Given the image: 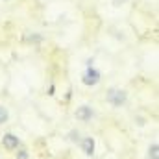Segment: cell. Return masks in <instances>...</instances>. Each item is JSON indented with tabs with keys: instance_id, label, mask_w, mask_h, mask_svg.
Here are the masks:
<instances>
[{
	"instance_id": "8992f818",
	"label": "cell",
	"mask_w": 159,
	"mask_h": 159,
	"mask_svg": "<svg viewBox=\"0 0 159 159\" xmlns=\"http://www.w3.org/2000/svg\"><path fill=\"white\" fill-rule=\"evenodd\" d=\"M148 159H159V146H157V143L150 144V148H148Z\"/></svg>"
},
{
	"instance_id": "7a4b0ae2",
	"label": "cell",
	"mask_w": 159,
	"mask_h": 159,
	"mask_svg": "<svg viewBox=\"0 0 159 159\" xmlns=\"http://www.w3.org/2000/svg\"><path fill=\"white\" fill-rule=\"evenodd\" d=\"M100 72H98V69H94L93 65H87V69H85V72L81 74V81H83V85H87V87H93V85H96L98 81H100Z\"/></svg>"
},
{
	"instance_id": "3957f363",
	"label": "cell",
	"mask_w": 159,
	"mask_h": 159,
	"mask_svg": "<svg viewBox=\"0 0 159 159\" xmlns=\"http://www.w3.org/2000/svg\"><path fill=\"white\" fill-rule=\"evenodd\" d=\"M74 117L78 120H81V122H89L94 117V111H93L91 106H80L78 109H76V113H74Z\"/></svg>"
},
{
	"instance_id": "9c48e42d",
	"label": "cell",
	"mask_w": 159,
	"mask_h": 159,
	"mask_svg": "<svg viewBox=\"0 0 159 159\" xmlns=\"http://www.w3.org/2000/svg\"><path fill=\"white\" fill-rule=\"evenodd\" d=\"M17 159H28V152H26L24 148H20V150L17 152Z\"/></svg>"
},
{
	"instance_id": "5b68a950",
	"label": "cell",
	"mask_w": 159,
	"mask_h": 159,
	"mask_svg": "<svg viewBox=\"0 0 159 159\" xmlns=\"http://www.w3.org/2000/svg\"><path fill=\"white\" fill-rule=\"evenodd\" d=\"M94 146H96V143H94L93 137H83L81 139V150H83V154L87 157H93L94 156Z\"/></svg>"
},
{
	"instance_id": "6da1fadb",
	"label": "cell",
	"mask_w": 159,
	"mask_h": 159,
	"mask_svg": "<svg viewBox=\"0 0 159 159\" xmlns=\"http://www.w3.org/2000/svg\"><path fill=\"white\" fill-rule=\"evenodd\" d=\"M106 100L113 106V107H122L126 102H128V93L124 89H119V87H111L106 94Z\"/></svg>"
},
{
	"instance_id": "ba28073f",
	"label": "cell",
	"mask_w": 159,
	"mask_h": 159,
	"mask_svg": "<svg viewBox=\"0 0 159 159\" xmlns=\"http://www.w3.org/2000/svg\"><path fill=\"white\" fill-rule=\"evenodd\" d=\"M69 139H70L72 143H76V141L80 139V131H76V129H74V131H70V133H69Z\"/></svg>"
},
{
	"instance_id": "277c9868",
	"label": "cell",
	"mask_w": 159,
	"mask_h": 159,
	"mask_svg": "<svg viewBox=\"0 0 159 159\" xmlns=\"http://www.w3.org/2000/svg\"><path fill=\"white\" fill-rule=\"evenodd\" d=\"M2 144H4L6 150H17L19 144H20V141H19V137L15 133H6L2 137Z\"/></svg>"
},
{
	"instance_id": "52a82bcc",
	"label": "cell",
	"mask_w": 159,
	"mask_h": 159,
	"mask_svg": "<svg viewBox=\"0 0 159 159\" xmlns=\"http://www.w3.org/2000/svg\"><path fill=\"white\" fill-rule=\"evenodd\" d=\"M7 119H9V111H7V107L0 106V124H6Z\"/></svg>"
}]
</instances>
